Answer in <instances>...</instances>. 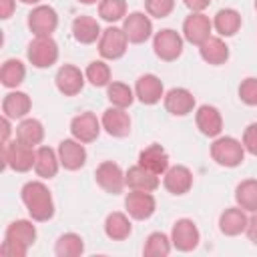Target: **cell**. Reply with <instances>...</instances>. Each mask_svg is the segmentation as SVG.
I'll list each match as a JSON object with an SVG mask.
<instances>
[{
  "label": "cell",
  "mask_w": 257,
  "mask_h": 257,
  "mask_svg": "<svg viewBox=\"0 0 257 257\" xmlns=\"http://www.w3.org/2000/svg\"><path fill=\"white\" fill-rule=\"evenodd\" d=\"M4 237L6 239H16V241H20V243H24V245L30 247L36 241V227L28 219H18V221H12L6 227Z\"/></svg>",
  "instance_id": "obj_32"
},
{
  "label": "cell",
  "mask_w": 257,
  "mask_h": 257,
  "mask_svg": "<svg viewBox=\"0 0 257 257\" xmlns=\"http://www.w3.org/2000/svg\"><path fill=\"white\" fill-rule=\"evenodd\" d=\"M58 167H62V165H60V159H58V151H54V149H50V147H38V149H36L34 171H36L38 177H42V179H52V177H56Z\"/></svg>",
  "instance_id": "obj_27"
},
{
  "label": "cell",
  "mask_w": 257,
  "mask_h": 257,
  "mask_svg": "<svg viewBox=\"0 0 257 257\" xmlns=\"http://www.w3.org/2000/svg\"><path fill=\"white\" fill-rule=\"evenodd\" d=\"M124 209H126L128 217H133L137 221H145V219L153 217V213L157 209V201H155L153 193H149V191H131L124 197Z\"/></svg>",
  "instance_id": "obj_11"
},
{
  "label": "cell",
  "mask_w": 257,
  "mask_h": 257,
  "mask_svg": "<svg viewBox=\"0 0 257 257\" xmlns=\"http://www.w3.org/2000/svg\"><path fill=\"white\" fill-rule=\"evenodd\" d=\"M239 98L249 106H257V78L255 76H247L245 80H241Z\"/></svg>",
  "instance_id": "obj_39"
},
{
  "label": "cell",
  "mask_w": 257,
  "mask_h": 257,
  "mask_svg": "<svg viewBox=\"0 0 257 257\" xmlns=\"http://www.w3.org/2000/svg\"><path fill=\"white\" fill-rule=\"evenodd\" d=\"M2 159H4V167L16 171V173H26L30 169H34V161H36V149L30 145L20 143L18 139L12 143L2 145Z\"/></svg>",
  "instance_id": "obj_3"
},
{
  "label": "cell",
  "mask_w": 257,
  "mask_h": 257,
  "mask_svg": "<svg viewBox=\"0 0 257 257\" xmlns=\"http://www.w3.org/2000/svg\"><path fill=\"white\" fill-rule=\"evenodd\" d=\"M199 54L207 64L219 66L229 60V46L219 36H209L203 44H199Z\"/></svg>",
  "instance_id": "obj_25"
},
{
  "label": "cell",
  "mask_w": 257,
  "mask_h": 257,
  "mask_svg": "<svg viewBox=\"0 0 257 257\" xmlns=\"http://www.w3.org/2000/svg\"><path fill=\"white\" fill-rule=\"evenodd\" d=\"M0 253L4 257H24L28 253V245H24L16 239H6L4 237V241L0 245Z\"/></svg>",
  "instance_id": "obj_41"
},
{
  "label": "cell",
  "mask_w": 257,
  "mask_h": 257,
  "mask_svg": "<svg viewBox=\"0 0 257 257\" xmlns=\"http://www.w3.org/2000/svg\"><path fill=\"white\" fill-rule=\"evenodd\" d=\"M0 126H2L0 143H2V145H6V143H10V133H12V126H10V118L2 114V118H0Z\"/></svg>",
  "instance_id": "obj_44"
},
{
  "label": "cell",
  "mask_w": 257,
  "mask_h": 257,
  "mask_svg": "<svg viewBox=\"0 0 257 257\" xmlns=\"http://www.w3.org/2000/svg\"><path fill=\"white\" fill-rule=\"evenodd\" d=\"M16 8V0H0V18H10Z\"/></svg>",
  "instance_id": "obj_45"
},
{
  "label": "cell",
  "mask_w": 257,
  "mask_h": 257,
  "mask_svg": "<svg viewBox=\"0 0 257 257\" xmlns=\"http://www.w3.org/2000/svg\"><path fill=\"white\" fill-rule=\"evenodd\" d=\"M58 159H60V165H62L66 171H78V169L84 167V163H86V149H84V143L76 141L74 137L60 141V143H58Z\"/></svg>",
  "instance_id": "obj_14"
},
{
  "label": "cell",
  "mask_w": 257,
  "mask_h": 257,
  "mask_svg": "<svg viewBox=\"0 0 257 257\" xmlns=\"http://www.w3.org/2000/svg\"><path fill=\"white\" fill-rule=\"evenodd\" d=\"M106 98L110 100L112 106L126 108L135 100V90L128 84H124V82H110L106 86Z\"/></svg>",
  "instance_id": "obj_36"
},
{
  "label": "cell",
  "mask_w": 257,
  "mask_h": 257,
  "mask_svg": "<svg viewBox=\"0 0 257 257\" xmlns=\"http://www.w3.org/2000/svg\"><path fill=\"white\" fill-rule=\"evenodd\" d=\"M185 2V6L191 10V12H203L209 4H211V0H183Z\"/></svg>",
  "instance_id": "obj_46"
},
{
  "label": "cell",
  "mask_w": 257,
  "mask_h": 257,
  "mask_svg": "<svg viewBox=\"0 0 257 257\" xmlns=\"http://www.w3.org/2000/svg\"><path fill=\"white\" fill-rule=\"evenodd\" d=\"M241 14L235 8H221L213 18V28L221 36H233L241 28Z\"/></svg>",
  "instance_id": "obj_30"
},
{
  "label": "cell",
  "mask_w": 257,
  "mask_h": 257,
  "mask_svg": "<svg viewBox=\"0 0 257 257\" xmlns=\"http://www.w3.org/2000/svg\"><path fill=\"white\" fill-rule=\"evenodd\" d=\"M98 16L106 22H118L126 16V0H100Z\"/></svg>",
  "instance_id": "obj_38"
},
{
  "label": "cell",
  "mask_w": 257,
  "mask_h": 257,
  "mask_svg": "<svg viewBox=\"0 0 257 257\" xmlns=\"http://www.w3.org/2000/svg\"><path fill=\"white\" fill-rule=\"evenodd\" d=\"M84 76H86V80H88L92 86H96V88L110 84V68H108V64H106L104 60H92V62L86 66Z\"/></svg>",
  "instance_id": "obj_37"
},
{
  "label": "cell",
  "mask_w": 257,
  "mask_h": 257,
  "mask_svg": "<svg viewBox=\"0 0 257 257\" xmlns=\"http://www.w3.org/2000/svg\"><path fill=\"white\" fill-rule=\"evenodd\" d=\"M211 157L219 167H239L245 159V147L235 137H217L211 145Z\"/></svg>",
  "instance_id": "obj_2"
},
{
  "label": "cell",
  "mask_w": 257,
  "mask_h": 257,
  "mask_svg": "<svg viewBox=\"0 0 257 257\" xmlns=\"http://www.w3.org/2000/svg\"><path fill=\"white\" fill-rule=\"evenodd\" d=\"M163 100H165V108L175 116H185V114L193 112V108H195L193 92L189 88H183V86H175L169 92H165Z\"/></svg>",
  "instance_id": "obj_19"
},
{
  "label": "cell",
  "mask_w": 257,
  "mask_h": 257,
  "mask_svg": "<svg viewBox=\"0 0 257 257\" xmlns=\"http://www.w3.org/2000/svg\"><path fill=\"white\" fill-rule=\"evenodd\" d=\"M84 251V241L78 233H64L56 239L54 253L58 257H78Z\"/></svg>",
  "instance_id": "obj_34"
},
{
  "label": "cell",
  "mask_w": 257,
  "mask_h": 257,
  "mask_svg": "<svg viewBox=\"0 0 257 257\" xmlns=\"http://www.w3.org/2000/svg\"><path fill=\"white\" fill-rule=\"evenodd\" d=\"M139 165L161 177L169 169V155L161 145L153 143V145H149L147 149H143L139 153Z\"/></svg>",
  "instance_id": "obj_23"
},
{
  "label": "cell",
  "mask_w": 257,
  "mask_h": 257,
  "mask_svg": "<svg viewBox=\"0 0 257 257\" xmlns=\"http://www.w3.org/2000/svg\"><path fill=\"white\" fill-rule=\"evenodd\" d=\"M16 139L24 145H30V147H38L44 139V126L38 118H20L18 126H16Z\"/></svg>",
  "instance_id": "obj_28"
},
{
  "label": "cell",
  "mask_w": 257,
  "mask_h": 257,
  "mask_svg": "<svg viewBox=\"0 0 257 257\" xmlns=\"http://www.w3.org/2000/svg\"><path fill=\"white\" fill-rule=\"evenodd\" d=\"M243 147L249 155H255L257 157V122H251L247 124V128L243 131Z\"/></svg>",
  "instance_id": "obj_42"
},
{
  "label": "cell",
  "mask_w": 257,
  "mask_h": 257,
  "mask_svg": "<svg viewBox=\"0 0 257 257\" xmlns=\"http://www.w3.org/2000/svg\"><path fill=\"white\" fill-rule=\"evenodd\" d=\"M245 233H247V237H249V241L257 247V213H253V217L249 219V223H247V229H245Z\"/></svg>",
  "instance_id": "obj_43"
},
{
  "label": "cell",
  "mask_w": 257,
  "mask_h": 257,
  "mask_svg": "<svg viewBox=\"0 0 257 257\" xmlns=\"http://www.w3.org/2000/svg\"><path fill=\"white\" fill-rule=\"evenodd\" d=\"M255 10H257V0H255Z\"/></svg>",
  "instance_id": "obj_49"
},
{
  "label": "cell",
  "mask_w": 257,
  "mask_h": 257,
  "mask_svg": "<svg viewBox=\"0 0 257 257\" xmlns=\"http://www.w3.org/2000/svg\"><path fill=\"white\" fill-rule=\"evenodd\" d=\"M94 179H96L98 187H100L102 191L110 193V195H118V193H122V189L126 187L122 169H120L116 163H112V161H102V163L96 167V171H94Z\"/></svg>",
  "instance_id": "obj_8"
},
{
  "label": "cell",
  "mask_w": 257,
  "mask_h": 257,
  "mask_svg": "<svg viewBox=\"0 0 257 257\" xmlns=\"http://www.w3.org/2000/svg\"><path fill=\"white\" fill-rule=\"evenodd\" d=\"M195 120H197V128L205 137H219L223 131V116H221L219 108H215L211 104L199 106L195 112Z\"/></svg>",
  "instance_id": "obj_20"
},
{
  "label": "cell",
  "mask_w": 257,
  "mask_h": 257,
  "mask_svg": "<svg viewBox=\"0 0 257 257\" xmlns=\"http://www.w3.org/2000/svg\"><path fill=\"white\" fill-rule=\"evenodd\" d=\"M58 26V14L48 4H36L28 14V28L34 36H52Z\"/></svg>",
  "instance_id": "obj_7"
},
{
  "label": "cell",
  "mask_w": 257,
  "mask_h": 257,
  "mask_svg": "<svg viewBox=\"0 0 257 257\" xmlns=\"http://www.w3.org/2000/svg\"><path fill=\"white\" fill-rule=\"evenodd\" d=\"M124 183L131 191H149V193H153L161 185L159 175L151 173L141 165H135L124 173Z\"/></svg>",
  "instance_id": "obj_21"
},
{
  "label": "cell",
  "mask_w": 257,
  "mask_h": 257,
  "mask_svg": "<svg viewBox=\"0 0 257 257\" xmlns=\"http://www.w3.org/2000/svg\"><path fill=\"white\" fill-rule=\"evenodd\" d=\"M171 247H173L171 237H167L161 231H155V233H151L147 237L145 247H143V253L147 257H165V255L171 253Z\"/></svg>",
  "instance_id": "obj_35"
},
{
  "label": "cell",
  "mask_w": 257,
  "mask_h": 257,
  "mask_svg": "<svg viewBox=\"0 0 257 257\" xmlns=\"http://www.w3.org/2000/svg\"><path fill=\"white\" fill-rule=\"evenodd\" d=\"M153 50L165 62L177 60L183 52V36L173 28H163L153 36Z\"/></svg>",
  "instance_id": "obj_5"
},
{
  "label": "cell",
  "mask_w": 257,
  "mask_h": 257,
  "mask_svg": "<svg viewBox=\"0 0 257 257\" xmlns=\"http://www.w3.org/2000/svg\"><path fill=\"white\" fill-rule=\"evenodd\" d=\"M247 223H249L247 211H243L239 205L225 209L221 213V217H219V229H221L223 235H229V237H235V235L245 233Z\"/></svg>",
  "instance_id": "obj_22"
},
{
  "label": "cell",
  "mask_w": 257,
  "mask_h": 257,
  "mask_svg": "<svg viewBox=\"0 0 257 257\" xmlns=\"http://www.w3.org/2000/svg\"><path fill=\"white\" fill-rule=\"evenodd\" d=\"M26 56L32 66L48 68L58 60V44L52 36H34V40H30L28 44Z\"/></svg>",
  "instance_id": "obj_4"
},
{
  "label": "cell",
  "mask_w": 257,
  "mask_h": 257,
  "mask_svg": "<svg viewBox=\"0 0 257 257\" xmlns=\"http://www.w3.org/2000/svg\"><path fill=\"white\" fill-rule=\"evenodd\" d=\"M20 2H24V4H38L40 0H20Z\"/></svg>",
  "instance_id": "obj_48"
},
{
  "label": "cell",
  "mask_w": 257,
  "mask_h": 257,
  "mask_svg": "<svg viewBox=\"0 0 257 257\" xmlns=\"http://www.w3.org/2000/svg\"><path fill=\"white\" fill-rule=\"evenodd\" d=\"M84 72L80 68H76L74 64H62L54 76V82H56V88L64 94V96H74L82 90L84 86Z\"/></svg>",
  "instance_id": "obj_15"
},
{
  "label": "cell",
  "mask_w": 257,
  "mask_h": 257,
  "mask_svg": "<svg viewBox=\"0 0 257 257\" xmlns=\"http://www.w3.org/2000/svg\"><path fill=\"white\" fill-rule=\"evenodd\" d=\"M22 203L32 221H48L54 217V201L50 189L42 181H28L20 191Z\"/></svg>",
  "instance_id": "obj_1"
},
{
  "label": "cell",
  "mask_w": 257,
  "mask_h": 257,
  "mask_svg": "<svg viewBox=\"0 0 257 257\" xmlns=\"http://www.w3.org/2000/svg\"><path fill=\"white\" fill-rule=\"evenodd\" d=\"M213 30V20L203 12H191L183 22V36L191 44H203Z\"/></svg>",
  "instance_id": "obj_10"
},
{
  "label": "cell",
  "mask_w": 257,
  "mask_h": 257,
  "mask_svg": "<svg viewBox=\"0 0 257 257\" xmlns=\"http://www.w3.org/2000/svg\"><path fill=\"white\" fill-rule=\"evenodd\" d=\"M80 4H96V2H100V0H78Z\"/></svg>",
  "instance_id": "obj_47"
},
{
  "label": "cell",
  "mask_w": 257,
  "mask_h": 257,
  "mask_svg": "<svg viewBox=\"0 0 257 257\" xmlns=\"http://www.w3.org/2000/svg\"><path fill=\"white\" fill-rule=\"evenodd\" d=\"M133 44H143L153 36V22L145 12H131L124 16L120 26Z\"/></svg>",
  "instance_id": "obj_9"
},
{
  "label": "cell",
  "mask_w": 257,
  "mask_h": 257,
  "mask_svg": "<svg viewBox=\"0 0 257 257\" xmlns=\"http://www.w3.org/2000/svg\"><path fill=\"white\" fill-rule=\"evenodd\" d=\"M201 241V233L191 219H179L171 229V243L179 251H193Z\"/></svg>",
  "instance_id": "obj_12"
},
{
  "label": "cell",
  "mask_w": 257,
  "mask_h": 257,
  "mask_svg": "<svg viewBox=\"0 0 257 257\" xmlns=\"http://www.w3.org/2000/svg\"><path fill=\"white\" fill-rule=\"evenodd\" d=\"M163 185L173 195H185L193 187V173L185 165H173L163 173Z\"/></svg>",
  "instance_id": "obj_16"
},
{
  "label": "cell",
  "mask_w": 257,
  "mask_h": 257,
  "mask_svg": "<svg viewBox=\"0 0 257 257\" xmlns=\"http://www.w3.org/2000/svg\"><path fill=\"white\" fill-rule=\"evenodd\" d=\"M135 96L143 104H157L161 98H165L163 80L157 74H143V76H139V80L135 84Z\"/></svg>",
  "instance_id": "obj_17"
},
{
  "label": "cell",
  "mask_w": 257,
  "mask_h": 257,
  "mask_svg": "<svg viewBox=\"0 0 257 257\" xmlns=\"http://www.w3.org/2000/svg\"><path fill=\"white\" fill-rule=\"evenodd\" d=\"M235 201L243 211L257 213V179H245L235 189Z\"/></svg>",
  "instance_id": "obj_31"
},
{
  "label": "cell",
  "mask_w": 257,
  "mask_h": 257,
  "mask_svg": "<svg viewBox=\"0 0 257 257\" xmlns=\"http://www.w3.org/2000/svg\"><path fill=\"white\" fill-rule=\"evenodd\" d=\"M128 46V38L124 34L122 28L116 26H108L102 30L100 38H98V52L102 58L106 60H116L126 52Z\"/></svg>",
  "instance_id": "obj_6"
},
{
  "label": "cell",
  "mask_w": 257,
  "mask_h": 257,
  "mask_svg": "<svg viewBox=\"0 0 257 257\" xmlns=\"http://www.w3.org/2000/svg\"><path fill=\"white\" fill-rule=\"evenodd\" d=\"M145 8L149 16L167 18L175 8V0H145Z\"/></svg>",
  "instance_id": "obj_40"
},
{
  "label": "cell",
  "mask_w": 257,
  "mask_h": 257,
  "mask_svg": "<svg viewBox=\"0 0 257 257\" xmlns=\"http://www.w3.org/2000/svg\"><path fill=\"white\" fill-rule=\"evenodd\" d=\"M30 106H32V100H30V96L26 92L10 90L2 100V114L8 116L10 120L26 118V114L30 112Z\"/></svg>",
  "instance_id": "obj_24"
},
{
  "label": "cell",
  "mask_w": 257,
  "mask_h": 257,
  "mask_svg": "<svg viewBox=\"0 0 257 257\" xmlns=\"http://www.w3.org/2000/svg\"><path fill=\"white\" fill-rule=\"evenodd\" d=\"M102 128L110 135V137H126L131 133V116L124 108L120 106H108L104 112H102Z\"/></svg>",
  "instance_id": "obj_18"
},
{
  "label": "cell",
  "mask_w": 257,
  "mask_h": 257,
  "mask_svg": "<svg viewBox=\"0 0 257 257\" xmlns=\"http://www.w3.org/2000/svg\"><path fill=\"white\" fill-rule=\"evenodd\" d=\"M100 128H102V122L96 118V114H92L88 110L76 114L70 120V133L80 143H92V141H96L98 135H100Z\"/></svg>",
  "instance_id": "obj_13"
},
{
  "label": "cell",
  "mask_w": 257,
  "mask_h": 257,
  "mask_svg": "<svg viewBox=\"0 0 257 257\" xmlns=\"http://www.w3.org/2000/svg\"><path fill=\"white\" fill-rule=\"evenodd\" d=\"M24 76H26V68L18 58H8L0 68V80L6 88H16L18 84H22Z\"/></svg>",
  "instance_id": "obj_33"
},
{
  "label": "cell",
  "mask_w": 257,
  "mask_h": 257,
  "mask_svg": "<svg viewBox=\"0 0 257 257\" xmlns=\"http://www.w3.org/2000/svg\"><path fill=\"white\" fill-rule=\"evenodd\" d=\"M102 30L100 24L96 22V18L92 16H76L72 20V36L76 42L80 44H92L100 38Z\"/></svg>",
  "instance_id": "obj_26"
},
{
  "label": "cell",
  "mask_w": 257,
  "mask_h": 257,
  "mask_svg": "<svg viewBox=\"0 0 257 257\" xmlns=\"http://www.w3.org/2000/svg\"><path fill=\"white\" fill-rule=\"evenodd\" d=\"M133 231V225H131V219L124 215V213H108L106 219H104V235L112 241H124Z\"/></svg>",
  "instance_id": "obj_29"
}]
</instances>
